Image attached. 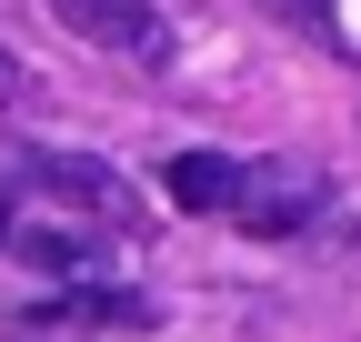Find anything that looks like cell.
<instances>
[{"label":"cell","instance_id":"cell-1","mask_svg":"<svg viewBox=\"0 0 361 342\" xmlns=\"http://www.w3.org/2000/svg\"><path fill=\"white\" fill-rule=\"evenodd\" d=\"M331 211V171L322 161H241V191H231V222L261 232V242H281V232H311Z\"/></svg>","mask_w":361,"mask_h":342},{"label":"cell","instance_id":"cell-2","mask_svg":"<svg viewBox=\"0 0 361 342\" xmlns=\"http://www.w3.org/2000/svg\"><path fill=\"white\" fill-rule=\"evenodd\" d=\"M30 182L40 191H61V201H80L101 232H141V201H130V182L111 161H80V151H30Z\"/></svg>","mask_w":361,"mask_h":342},{"label":"cell","instance_id":"cell-3","mask_svg":"<svg viewBox=\"0 0 361 342\" xmlns=\"http://www.w3.org/2000/svg\"><path fill=\"white\" fill-rule=\"evenodd\" d=\"M11 262H30V272H61V282H90L101 272V222H11Z\"/></svg>","mask_w":361,"mask_h":342},{"label":"cell","instance_id":"cell-4","mask_svg":"<svg viewBox=\"0 0 361 342\" xmlns=\"http://www.w3.org/2000/svg\"><path fill=\"white\" fill-rule=\"evenodd\" d=\"M51 11H61L80 40H101V51L161 61V11H151V0H51Z\"/></svg>","mask_w":361,"mask_h":342},{"label":"cell","instance_id":"cell-5","mask_svg":"<svg viewBox=\"0 0 361 342\" xmlns=\"http://www.w3.org/2000/svg\"><path fill=\"white\" fill-rule=\"evenodd\" d=\"M231 191H241V161H221V151H180L171 161V201L180 211H231Z\"/></svg>","mask_w":361,"mask_h":342},{"label":"cell","instance_id":"cell-6","mask_svg":"<svg viewBox=\"0 0 361 342\" xmlns=\"http://www.w3.org/2000/svg\"><path fill=\"white\" fill-rule=\"evenodd\" d=\"M271 20H291L301 40H341V20H331V0H261Z\"/></svg>","mask_w":361,"mask_h":342}]
</instances>
